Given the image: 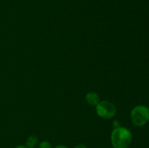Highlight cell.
<instances>
[{"instance_id":"6da1fadb","label":"cell","mask_w":149,"mask_h":148,"mask_svg":"<svg viewBox=\"0 0 149 148\" xmlns=\"http://www.w3.org/2000/svg\"><path fill=\"white\" fill-rule=\"evenodd\" d=\"M111 139L113 148H128L132 142V135L129 129L119 126L112 131Z\"/></svg>"},{"instance_id":"52a82bcc","label":"cell","mask_w":149,"mask_h":148,"mask_svg":"<svg viewBox=\"0 0 149 148\" xmlns=\"http://www.w3.org/2000/svg\"><path fill=\"white\" fill-rule=\"evenodd\" d=\"M113 126H114V128H117V127H119L120 126V123H119V121H117V120H115L114 122H113Z\"/></svg>"},{"instance_id":"7a4b0ae2","label":"cell","mask_w":149,"mask_h":148,"mask_svg":"<svg viewBox=\"0 0 149 148\" xmlns=\"http://www.w3.org/2000/svg\"><path fill=\"white\" fill-rule=\"evenodd\" d=\"M130 119L135 126H144L148 121L149 109L143 105L136 106L131 111Z\"/></svg>"},{"instance_id":"9c48e42d","label":"cell","mask_w":149,"mask_h":148,"mask_svg":"<svg viewBox=\"0 0 149 148\" xmlns=\"http://www.w3.org/2000/svg\"><path fill=\"white\" fill-rule=\"evenodd\" d=\"M54 148H68V147H67L66 146H65V145H58V146H56Z\"/></svg>"},{"instance_id":"5b68a950","label":"cell","mask_w":149,"mask_h":148,"mask_svg":"<svg viewBox=\"0 0 149 148\" xmlns=\"http://www.w3.org/2000/svg\"><path fill=\"white\" fill-rule=\"evenodd\" d=\"M38 138L36 136H30L26 142V146L29 148H33L37 145Z\"/></svg>"},{"instance_id":"30bf717a","label":"cell","mask_w":149,"mask_h":148,"mask_svg":"<svg viewBox=\"0 0 149 148\" xmlns=\"http://www.w3.org/2000/svg\"><path fill=\"white\" fill-rule=\"evenodd\" d=\"M15 148H29L28 147H26V145H19V146H17Z\"/></svg>"},{"instance_id":"8992f818","label":"cell","mask_w":149,"mask_h":148,"mask_svg":"<svg viewBox=\"0 0 149 148\" xmlns=\"http://www.w3.org/2000/svg\"><path fill=\"white\" fill-rule=\"evenodd\" d=\"M39 148H52V145L47 141H42L39 143Z\"/></svg>"},{"instance_id":"277c9868","label":"cell","mask_w":149,"mask_h":148,"mask_svg":"<svg viewBox=\"0 0 149 148\" xmlns=\"http://www.w3.org/2000/svg\"><path fill=\"white\" fill-rule=\"evenodd\" d=\"M85 99L87 102L91 106H95L96 107V105L100 102V98H99L98 94L95 92H93V91L87 93Z\"/></svg>"},{"instance_id":"8fae6325","label":"cell","mask_w":149,"mask_h":148,"mask_svg":"<svg viewBox=\"0 0 149 148\" xmlns=\"http://www.w3.org/2000/svg\"><path fill=\"white\" fill-rule=\"evenodd\" d=\"M148 121H149V119H148Z\"/></svg>"},{"instance_id":"3957f363","label":"cell","mask_w":149,"mask_h":148,"mask_svg":"<svg viewBox=\"0 0 149 148\" xmlns=\"http://www.w3.org/2000/svg\"><path fill=\"white\" fill-rule=\"evenodd\" d=\"M96 113L97 115L105 119H111L116 113V107L111 102L104 100L96 105Z\"/></svg>"},{"instance_id":"ba28073f","label":"cell","mask_w":149,"mask_h":148,"mask_svg":"<svg viewBox=\"0 0 149 148\" xmlns=\"http://www.w3.org/2000/svg\"><path fill=\"white\" fill-rule=\"evenodd\" d=\"M74 148H87V147L84 145H83V144H79V145H77Z\"/></svg>"}]
</instances>
